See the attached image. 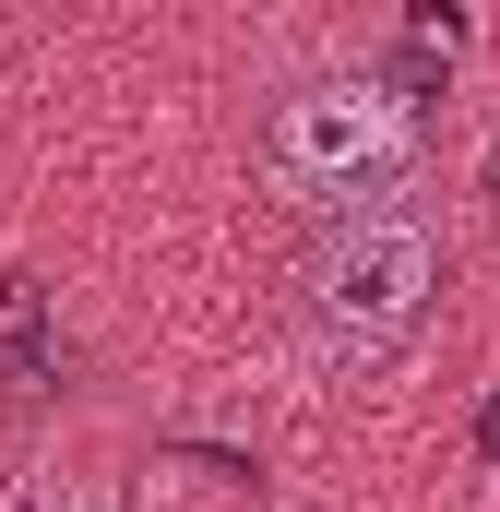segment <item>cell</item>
<instances>
[{"mask_svg": "<svg viewBox=\"0 0 500 512\" xmlns=\"http://www.w3.org/2000/svg\"><path fill=\"white\" fill-rule=\"evenodd\" d=\"M429 286H441V251L405 203H358L334 215L310 262H298V310H310V346L334 370H381L417 322H429Z\"/></svg>", "mask_w": 500, "mask_h": 512, "instance_id": "cell-1", "label": "cell"}, {"mask_svg": "<svg viewBox=\"0 0 500 512\" xmlns=\"http://www.w3.org/2000/svg\"><path fill=\"white\" fill-rule=\"evenodd\" d=\"M405 155H417V96L393 72H310L262 120V179L286 203H358L405 179Z\"/></svg>", "mask_w": 500, "mask_h": 512, "instance_id": "cell-2", "label": "cell"}, {"mask_svg": "<svg viewBox=\"0 0 500 512\" xmlns=\"http://www.w3.org/2000/svg\"><path fill=\"white\" fill-rule=\"evenodd\" d=\"M0 358H12V382L48 393L60 382V346H48V298L24 286V274H0Z\"/></svg>", "mask_w": 500, "mask_h": 512, "instance_id": "cell-3", "label": "cell"}, {"mask_svg": "<svg viewBox=\"0 0 500 512\" xmlns=\"http://www.w3.org/2000/svg\"><path fill=\"white\" fill-rule=\"evenodd\" d=\"M0 512H108V501H96L84 477H12V489H0Z\"/></svg>", "mask_w": 500, "mask_h": 512, "instance_id": "cell-4", "label": "cell"}, {"mask_svg": "<svg viewBox=\"0 0 500 512\" xmlns=\"http://www.w3.org/2000/svg\"><path fill=\"white\" fill-rule=\"evenodd\" d=\"M477 465H500V393L477 405Z\"/></svg>", "mask_w": 500, "mask_h": 512, "instance_id": "cell-5", "label": "cell"}, {"mask_svg": "<svg viewBox=\"0 0 500 512\" xmlns=\"http://www.w3.org/2000/svg\"><path fill=\"white\" fill-rule=\"evenodd\" d=\"M489 215H500V143H489Z\"/></svg>", "mask_w": 500, "mask_h": 512, "instance_id": "cell-6", "label": "cell"}]
</instances>
